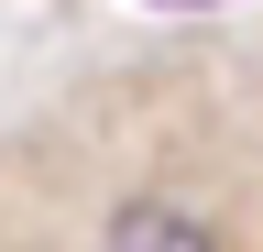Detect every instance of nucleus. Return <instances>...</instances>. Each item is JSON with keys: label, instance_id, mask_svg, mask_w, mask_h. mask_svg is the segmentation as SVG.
Listing matches in <instances>:
<instances>
[{"label": "nucleus", "instance_id": "f257e3e1", "mask_svg": "<svg viewBox=\"0 0 263 252\" xmlns=\"http://www.w3.org/2000/svg\"><path fill=\"white\" fill-rule=\"evenodd\" d=\"M99 252H219V230L197 208H176V198H132L110 230H99Z\"/></svg>", "mask_w": 263, "mask_h": 252}, {"label": "nucleus", "instance_id": "f03ea898", "mask_svg": "<svg viewBox=\"0 0 263 252\" xmlns=\"http://www.w3.org/2000/svg\"><path fill=\"white\" fill-rule=\"evenodd\" d=\"M154 11H209V0H154Z\"/></svg>", "mask_w": 263, "mask_h": 252}]
</instances>
